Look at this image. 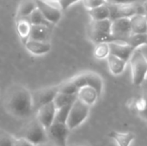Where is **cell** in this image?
<instances>
[{
    "mask_svg": "<svg viewBox=\"0 0 147 146\" xmlns=\"http://www.w3.org/2000/svg\"><path fill=\"white\" fill-rule=\"evenodd\" d=\"M84 8L87 10L92 9L98 6L108 3V0H82Z\"/></svg>",
    "mask_w": 147,
    "mask_h": 146,
    "instance_id": "cell-31",
    "label": "cell"
},
{
    "mask_svg": "<svg viewBox=\"0 0 147 146\" xmlns=\"http://www.w3.org/2000/svg\"><path fill=\"white\" fill-rule=\"evenodd\" d=\"M13 146H36L34 145L33 143H31L30 141H28L27 139L23 138V137H19V138H16L14 137V144Z\"/></svg>",
    "mask_w": 147,
    "mask_h": 146,
    "instance_id": "cell-33",
    "label": "cell"
},
{
    "mask_svg": "<svg viewBox=\"0 0 147 146\" xmlns=\"http://www.w3.org/2000/svg\"><path fill=\"white\" fill-rule=\"evenodd\" d=\"M142 8H143V10H144L145 15L147 14V0H145L144 3H142Z\"/></svg>",
    "mask_w": 147,
    "mask_h": 146,
    "instance_id": "cell-36",
    "label": "cell"
},
{
    "mask_svg": "<svg viewBox=\"0 0 147 146\" xmlns=\"http://www.w3.org/2000/svg\"><path fill=\"white\" fill-rule=\"evenodd\" d=\"M146 21H147V14H146Z\"/></svg>",
    "mask_w": 147,
    "mask_h": 146,
    "instance_id": "cell-38",
    "label": "cell"
},
{
    "mask_svg": "<svg viewBox=\"0 0 147 146\" xmlns=\"http://www.w3.org/2000/svg\"><path fill=\"white\" fill-rule=\"evenodd\" d=\"M2 131H3V130H1V129H0V133H1V132H2Z\"/></svg>",
    "mask_w": 147,
    "mask_h": 146,
    "instance_id": "cell-39",
    "label": "cell"
},
{
    "mask_svg": "<svg viewBox=\"0 0 147 146\" xmlns=\"http://www.w3.org/2000/svg\"><path fill=\"white\" fill-rule=\"evenodd\" d=\"M78 99L77 95H68L64 93H58L53 100V103L55 104L57 108H59L64 106L72 104Z\"/></svg>",
    "mask_w": 147,
    "mask_h": 146,
    "instance_id": "cell-23",
    "label": "cell"
},
{
    "mask_svg": "<svg viewBox=\"0 0 147 146\" xmlns=\"http://www.w3.org/2000/svg\"><path fill=\"white\" fill-rule=\"evenodd\" d=\"M28 18L32 25H47V26H48V24H49V22L45 19V17L43 16V15L38 9L34 10Z\"/></svg>",
    "mask_w": 147,
    "mask_h": 146,
    "instance_id": "cell-27",
    "label": "cell"
},
{
    "mask_svg": "<svg viewBox=\"0 0 147 146\" xmlns=\"http://www.w3.org/2000/svg\"><path fill=\"white\" fill-rule=\"evenodd\" d=\"M106 59H107V64H108L109 71L111 72L113 76H116V77L121 75L125 71L126 67L128 63L125 61L124 59L115 55H113L111 53L107 57Z\"/></svg>",
    "mask_w": 147,
    "mask_h": 146,
    "instance_id": "cell-15",
    "label": "cell"
},
{
    "mask_svg": "<svg viewBox=\"0 0 147 146\" xmlns=\"http://www.w3.org/2000/svg\"><path fill=\"white\" fill-rule=\"evenodd\" d=\"M110 11V19L130 18L135 14H140L138 5L134 3H107Z\"/></svg>",
    "mask_w": 147,
    "mask_h": 146,
    "instance_id": "cell-7",
    "label": "cell"
},
{
    "mask_svg": "<svg viewBox=\"0 0 147 146\" xmlns=\"http://www.w3.org/2000/svg\"><path fill=\"white\" fill-rule=\"evenodd\" d=\"M16 27L17 34L21 41L24 45L29 39L32 24L30 23L28 18H18L16 22Z\"/></svg>",
    "mask_w": 147,
    "mask_h": 146,
    "instance_id": "cell-16",
    "label": "cell"
},
{
    "mask_svg": "<svg viewBox=\"0 0 147 146\" xmlns=\"http://www.w3.org/2000/svg\"><path fill=\"white\" fill-rule=\"evenodd\" d=\"M100 96L96 92L95 89H93L90 86H84L78 89L77 93V97L78 100H80L84 104L90 106V108L96 104V102L98 100V97Z\"/></svg>",
    "mask_w": 147,
    "mask_h": 146,
    "instance_id": "cell-14",
    "label": "cell"
},
{
    "mask_svg": "<svg viewBox=\"0 0 147 146\" xmlns=\"http://www.w3.org/2000/svg\"><path fill=\"white\" fill-rule=\"evenodd\" d=\"M109 137L116 143L117 146H131L135 140V134L130 132L121 133L112 131L109 133Z\"/></svg>",
    "mask_w": 147,
    "mask_h": 146,
    "instance_id": "cell-17",
    "label": "cell"
},
{
    "mask_svg": "<svg viewBox=\"0 0 147 146\" xmlns=\"http://www.w3.org/2000/svg\"><path fill=\"white\" fill-rule=\"evenodd\" d=\"M24 46L29 53L34 56L46 55L52 50V45L49 41L34 40L30 39L24 44Z\"/></svg>",
    "mask_w": 147,
    "mask_h": 146,
    "instance_id": "cell-13",
    "label": "cell"
},
{
    "mask_svg": "<svg viewBox=\"0 0 147 146\" xmlns=\"http://www.w3.org/2000/svg\"><path fill=\"white\" fill-rule=\"evenodd\" d=\"M36 146H57L54 143H53L52 141H50V140H48V141H47V142H45V143H42V144H40V145H36Z\"/></svg>",
    "mask_w": 147,
    "mask_h": 146,
    "instance_id": "cell-35",
    "label": "cell"
},
{
    "mask_svg": "<svg viewBox=\"0 0 147 146\" xmlns=\"http://www.w3.org/2000/svg\"><path fill=\"white\" fill-rule=\"evenodd\" d=\"M132 34H146L147 33V21L146 15L135 14L130 17Z\"/></svg>",
    "mask_w": 147,
    "mask_h": 146,
    "instance_id": "cell-18",
    "label": "cell"
},
{
    "mask_svg": "<svg viewBox=\"0 0 147 146\" xmlns=\"http://www.w3.org/2000/svg\"><path fill=\"white\" fill-rule=\"evenodd\" d=\"M71 80L73 82V83L76 85V87L78 89L87 85V81H86V77H85L84 72H82L74 76L73 77L71 78Z\"/></svg>",
    "mask_w": 147,
    "mask_h": 146,
    "instance_id": "cell-30",
    "label": "cell"
},
{
    "mask_svg": "<svg viewBox=\"0 0 147 146\" xmlns=\"http://www.w3.org/2000/svg\"><path fill=\"white\" fill-rule=\"evenodd\" d=\"M90 112V107L77 99L71 105L67 120L66 126L72 131L82 126L88 119Z\"/></svg>",
    "mask_w": 147,
    "mask_h": 146,
    "instance_id": "cell-4",
    "label": "cell"
},
{
    "mask_svg": "<svg viewBox=\"0 0 147 146\" xmlns=\"http://www.w3.org/2000/svg\"><path fill=\"white\" fill-rule=\"evenodd\" d=\"M132 34L130 18H118L112 20L111 35L112 40H127ZM111 40V41H112Z\"/></svg>",
    "mask_w": 147,
    "mask_h": 146,
    "instance_id": "cell-8",
    "label": "cell"
},
{
    "mask_svg": "<svg viewBox=\"0 0 147 146\" xmlns=\"http://www.w3.org/2000/svg\"><path fill=\"white\" fill-rule=\"evenodd\" d=\"M135 50L147 45V33L146 34H132L126 40Z\"/></svg>",
    "mask_w": 147,
    "mask_h": 146,
    "instance_id": "cell-24",
    "label": "cell"
},
{
    "mask_svg": "<svg viewBox=\"0 0 147 146\" xmlns=\"http://www.w3.org/2000/svg\"><path fill=\"white\" fill-rule=\"evenodd\" d=\"M110 54L109 42H101L96 44L94 49V56L97 59H105Z\"/></svg>",
    "mask_w": 147,
    "mask_h": 146,
    "instance_id": "cell-25",
    "label": "cell"
},
{
    "mask_svg": "<svg viewBox=\"0 0 147 146\" xmlns=\"http://www.w3.org/2000/svg\"><path fill=\"white\" fill-rule=\"evenodd\" d=\"M78 1H81V0H60L59 2V5L60 9L62 11H64V10L68 9L71 6H72L74 3H78Z\"/></svg>",
    "mask_w": 147,
    "mask_h": 146,
    "instance_id": "cell-34",
    "label": "cell"
},
{
    "mask_svg": "<svg viewBox=\"0 0 147 146\" xmlns=\"http://www.w3.org/2000/svg\"><path fill=\"white\" fill-rule=\"evenodd\" d=\"M13 144L14 137L2 131L0 133V146H13Z\"/></svg>",
    "mask_w": 147,
    "mask_h": 146,
    "instance_id": "cell-32",
    "label": "cell"
},
{
    "mask_svg": "<svg viewBox=\"0 0 147 146\" xmlns=\"http://www.w3.org/2000/svg\"><path fill=\"white\" fill-rule=\"evenodd\" d=\"M37 9L36 0H21L16 11V19L27 18Z\"/></svg>",
    "mask_w": 147,
    "mask_h": 146,
    "instance_id": "cell-19",
    "label": "cell"
},
{
    "mask_svg": "<svg viewBox=\"0 0 147 146\" xmlns=\"http://www.w3.org/2000/svg\"><path fill=\"white\" fill-rule=\"evenodd\" d=\"M88 13L91 20H94V21L110 19V11L107 3L98 6L96 8H94L92 9H90L88 10Z\"/></svg>",
    "mask_w": 147,
    "mask_h": 146,
    "instance_id": "cell-22",
    "label": "cell"
},
{
    "mask_svg": "<svg viewBox=\"0 0 147 146\" xmlns=\"http://www.w3.org/2000/svg\"><path fill=\"white\" fill-rule=\"evenodd\" d=\"M56 111H57V108L53 103V102H49L37 108L35 118L40 122V124L46 130H47L54 122Z\"/></svg>",
    "mask_w": 147,
    "mask_h": 146,
    "instance_id": "cell-9",
    "label": "cell"
},
{
    "mask_svg": "<svg viewBox=\"0 0 147 146\" xmlns=\"http://www.w3.org/2000/svg\"><path fill=\"white\" fill-rule=\"evenodd\" d=\"M111 19L91 20L88 28V35L90 40L96 44L111 41L113 40L111 35Z\"/></svg>",
    "mask_w": 147,
    "mask_h": 146,
    "instance_id": "cell-2",
    "label": "cell"
},
{
    "mask_svg": "<svg viewBox=\"0 0 147 146\" xmlns=\"http://www.w3.org/2000/svg\"><path fill=\"white\" fill-rule=\"evenodd\" d=\"M37 9L41 12L45 19L52 24H57L62 18V10L49 4L45 0H36Z\"/></svg>",
    "mask_w": 147,
    "mask_h": 146,
    "instance_id": "cell-10",
    "label": "cell"
},
{
    "mask_svg": "<svg viewBox=\"0 0 147 146\" xmlns=\"http://www.w3.org/2000/svg\"><path fill=\"white\" fill-rule=\"evenodd\" d=\"M78 91V89L76 87V85L73 83V82L69 79L62 83L59 84V93H64V94H68V95H77Z\"/></svg>",
    "mask_w": 147,
    "mask_h": 146,
    "instance_id": "cell-26",
    "label": "cell"
},
{
    "mask_svg": "<svg viewBox=\"0 0 147 146\" xmlns=\"http://www.w3.org/2000/svg\"><path fill=\"white\" fill-rule=\"evenodd\" d=\"M22 137L27 139L35 145H39L49 140L47 130L40 124L36 118L28 123L24 127Z\"/></svg>",
    "mask_w": 147,
    "mask_h": 146,
    "instance_id": "cell-5",
    "label": "cell"
},
{
    "mask_svg": "<svg viewBox=\"0 0 147 146\" xmlns=\"http://www.w3.org/2000/svg\"><path fill=\"white\" fill-rule=\"evenodd\" d=\"M110 53L128 62L135 49L125 40H112L109 42Z\"/></svg>",
    "mask_w": 147,
    "mask_h": 146,
    "instance_id": "cell-11",
    "label": "cell"
},
{
    "mask_svg": "<svg viewBox=\"0 0 147 146\" xmlns=\"http://www.w3.org/2000/svg\"><path fill=\"white\" fill-rule=\"evenodd\" d=\"M72 104L57 108L54 121L61 122V123H66V120H67V118H68V115H69V113H70V110H71Z\"/></svg>",
    "mask_w": 147,
    "mask_h": 146,
    "instance_id": "cell-28",
    "label": "cell"
},
{
    "mask_svg": "<svg viewBox=\"0 0 147 146\" xmlns=\"http://www.w3.org/2000/svg\"><path fill=\"white\" fill-rule=\"evenodd\" d=\"M46 2L49 3V2H52V3H59L60 0H45Z\"/></svg>",
    "mask_w": 147,
    "mask_h": 146,
    "instance_id": "cell-37",
    "label": "cell"
},
{
    "mask_svg": "<svg viewBox=\"0 0 147 146\" xmlns=\"http://www.w3.org/2000/svg\"><path fill=\"white\" fill-rule=\"evenodd\" d=\"M48 139L57 146H67L71 130L65 123L54 121L47 130Z\"/></svg>",
    "mask_w": 147,
    "mask_h": 146,
    "instance_id": "cell-6",
    "label": "cell"
},
{
    "mask_svg": "<svg viewBox=\"0 0 147 146\" xmlns=\"http://www.w3.org/2000/svg\"><path fill=\"white\" fill-rule=\"evenodd\" d=\"M48 38H49L48 26H47V25H32L30 36H29L30 40L48 41Z\"/></svg>",
    "mask_w": 147,
    "mask_h": 146,
    "instance_id": "cell-21",
    "label": "cell"
},
{
    "mask_svg": "<svg viewBox=\"0 0 147 146\" xmlns=\"http://www.w3.org/2000/svg\"><path fill=\"white\" fill-rule=\"evenodd\" d=\"M3 108L10 116L16 119H28L34 110L33 94L25 86L14 84L5 92Z\"/></svg>",
    "mask_w": 147,
    "mask_h": 146,
    "instance_id": "cell-1",
    "label": "cell"
},
{
    "mask_svg": "<svg viewBox=\"0 0 147 146\" xmlns=\"http://www.w3.org/2000/svg\"><path fill=\"white\" fill-rule=\"evenodd\" d=\"M128 62L130 63L133 83L136 86L141 85L147 77V59L140 49H136Z\"/></svg>",
    "mask_w": 147,
    "mask_h": 146,
    "instance_id": "cell-3",
    "label": "cell"
},
{
    "mask_svg": "<svg viewBox=\"0 0 147 146\" xmlns=\"http://www.w3.org/2000/svg\"><path fill=\"white\" fill-rule=\"evenodd\" d=\"M85 77H86V81H87V85L92 87L96 90L99 96L102 95L103 91V87H104V83L103 79L96 72L94 71H85Z\"/></svg>",
    "mask_w": 147,
    "mask_h": 146,
    "instance_id": "cell-20",
    "label": "cell"
},
{
    "mask_svg": "<svg viewBox=\"0 0 147 146\" xmlns=\"http://www.w3.org/2000/svg\"><path fill=\"white\" fill-rule=\"evenodd\" d=\"M58 93H59V85L51 86L38 90L34 94V96H33L34 108L36 107L38 108L39 107L44 104L53 102Z\"/></svg>",
    "mask_w": 147,
    "mask_h": 146,
    "instance_id": "cell-12",
    "label": "cell"
},
{
    "mask_svg": "<svg viewBox=\"0 0 147 146\" xmlns=\"http://www.w3.org/2000/svg\"><path fill=\"white\" fill-rule=\"evenodd\" d=\"M137 109L140 116L147 120V96L146 97L141 98V100L137 104Z\"/></svg>",
    "mask_w": 147,
    "mask_h": 146,
    "instance_id": "cell-29",
    "label": "cell"
}]
</instances>
